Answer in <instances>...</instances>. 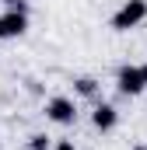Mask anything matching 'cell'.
Wrapping results in <instances>:
<instances>
[{
  "label": "cell",
  "mask_w": 147,
  "mask_h": 150,
  "mask_svg": "<svg viewBox=\"0 0 147 150\" xmlns=\"http://www.w3.org/2000/svg\"><path fill=\"white\" fill-rule=\"evenodd\" d=\"M25 28H28V14H21V11H7L0 18V38H18L25 35Z\"/></svg>",
  "instance_id": "4"
},
{
  "label": "cell",
  "mask_w": 147,
  "mask_h": 150,
  "mask_svg": "<svg viewBox=\"0 0 147 150\" xmlns=\"http://www.w3.org/2000/svg\"><path fill=\"white\" fill-rule=\"evenodd\" d=\"M140 70H144V80H147V63H144V67H140Z\"/></svg>",
  "instance_id": "10"
},
{
  "label": "cell",
  "mask_w": 147,
  "mask_h": 150,
  "mask_svg": "<svg viewBox=\"0 0 147 150\" xmlns=\"http://www.w3.org/2000/svg\"><path fill=\"white\" fill-rule=\"evenodd\" d=\"M77 94H84V98H95V94H98V80H91V77H81V80H77Z\"/></svg>",
  "instance_id": "6"
},
{
  "label": "cell",
  "mask_w": 147,
  "mask_h": 150,
  "mask_svg": "<svg viewBox=\"0 0 147 150\" xmlns=\"http://www.w3.org/2000/svg\"><path fill=\"white\" fill-rule=\"evenodd\" d=\"M28 150H49V136H46V133H35V136L28 140Z\"/></svg>",
  "instance_id": "7"
},
{
  "label": "cell",
  "mask_w": 147,
  "mask_h": 150,
  "mask_svg": "<svg viewBox=\"0 0 147 150\" xmlns=\"http://www.w3.org/2000/svg\"><path fill=\"white\" fill-rule=\"evenodd\" d=\"M56 150H77V147H74V140H60V143H56Z\"/></svg>",
  "instance_id": "9"
},
{
  "label": "cell",
  "mask_w": 147,
  "mask_h": 150,
  "mask_svg": "<svg viewBox=\"0 0 147 150\" xmlns=\"http://www.w3.org/2000/svg\"><path fill=\"white\" fill-rule=\"evenodd\" d=\"M91 122H95V129H102V133H109V129H116V122H119V115H116V108L112 105H98L95 108V115H91Z\"/></svg>",
  "instance_id": "5"
},
{
  "label": "cell",
  "mask_w": 147,
  "mask_h": 150,
  "mask_svg": "<svg viewBox=\"0 0 147 150\" xmlns=\"http://www.w3.org/2000/svg\"><path fill=\"white\" fill-rule=\"evenodd\" d=\"M133 150H147V147H144V143H140V147H133Z\"/></svg>",
  "instance_id": "11"
},
{
  "label": "cell",
  "mask_w": 147,
  "mask_h": 150,
  "mask_svg": "<svg viewBox=\"0 0 147 150\" xmlns=\"http://www.w3.org/2000/svg\"><path fill=\"white\" fill-rule=\"evenodd\" d=\"M46 119L56 126H74L77 122V105L70 98H49L46 101Z\"/></svg>",
  "instance_id": "2"
},
{
  "label": "cell",
  "mask_w": 147,
  "mask_h": 150,
  "mask_svg": "<svg viewBox=\"0 0 147 150\" xmlns=\"http://www.w3.org/2000/svg\"><path fill=\"white\" fill-rule=\"evenodd\" d=\"M7 11H21V14H28V4H25V0H7Z\"/></svg>",
  "instance_id": "8"
},
{
  "label": "cell",
  "mask_w": 147,
  "mask_h": 150,
  "mask_svg": "<svg viewBox=\"0 0 147 150\" xmlns=\"http://www.w3.org/2000/svg\"><path fill=\"white\" fill-rule=\"evenodd\" d=\"M144 18H147V0H126V4L112 14V28H116V32H130V28H137Z\"/></svg>",
  "instance_id": "1"
},
{
  "label": "cell",
  "mask_w": 147,
  "mask_h": 150,
  "mask_svg": "<svg viewBox=\"0 0 147 150\" xmlns=\"http://www.w3.org/2000/svg\"><path fill=\"white\" fill-rule=\"evenodd\" d=\"M116 84H119V94H126V98H137V94L147 87L144 70H140V67H123L119 77H116Z\"/></svg>",
  "instance_id": "3"
}]
</instances>
